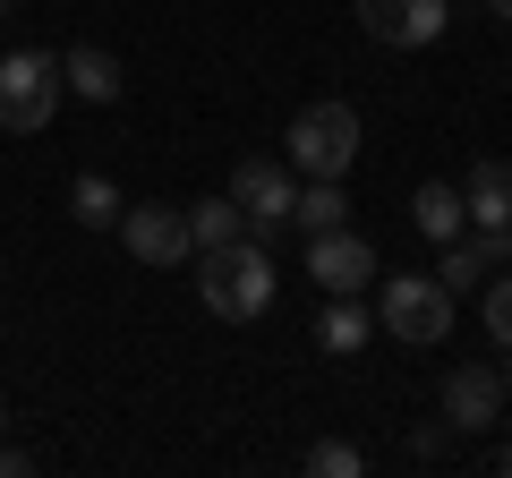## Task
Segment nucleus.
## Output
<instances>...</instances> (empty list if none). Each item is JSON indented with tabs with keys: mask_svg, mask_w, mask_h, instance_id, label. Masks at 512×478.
Segmentation results:
<instances>
[{
	"mask_svg": "<svg viewBox=\"0 0 512 478\" xmlns=\"http://www.w3.org/2000/svg\"><path fill=\"white\" fill-rule=\"evenodd\" d=\"M274 248L265 239H231V248H197V299L205 316L222 325H256V316L274 308Z\"/></svg>",
	"mask_w": 512,
	"mask_h": 478,
	"instance_id": "f257e3e1",
	"label": "nucleus"
},
{
	"mask_svg": "<svg viewBox=\"0 0 512 478\" xmlns=\"http://www.w3.org/2000/svg\"><path fill=\"white\" fill-rule=\"evenodd\" d=\"M376 325L393 333V342H410V350H436L444 333H453V291H444L436 274H393L384 299H376Z\"/></svg>",
	"mask_w": 512,
	"mask_h": 478,
	"instance_id": "f03ea898",
	"label": "nucleus"
},
{
	"mask_svg": "<svg viewBox=\"0 0 512 478\" xmlns=\"http://www.w3.org/2000/svg\"><path fill=\"white\" fill-rule=\"evenodd\" d=\"M350 163H359V111H350V103H308L291 120V171H308V180H342Z\"/></svg>",
	"mask_w": 512,
	"mask_h": 478,
	"instance_id": "7ed1b4c3",
	"label": "nucleus"
},
{
	"mask_svg": "<svg viewBox=\"0 0 512 478\" xmlns=\"http://www.w3.org/2000/svg\"><path fill=\"white\" fill-rule=\"evenodd\" d=\"M291 163H274V154H239L231 163V205H239V222H248V239H265L274 248L282 231H291Z\"/></svg>",
	"mask_w": 512,
	"mask_h": 478,
	"instance_id": "20e7f679",
	"label": "nucleus"
},
{
	"mask_svg": "<svg viewBox=\"0 0 512 478\" xmlns=\"http://www.w3.org/2000/svg\"><path fill=\"white\" fill-rule=\"evenodd\" d=\"M60 60L52 52H9L0 60V129H18V137H35L43 120L60 111Z\"/></svg>",
	"mask_w": 512,
	"mask_h": 478,
	"instance_id": "39448f33",
	"label": "nucleus"
},
{
	"mask_svg": "<svg viewBox=\"0 0 512 478\" xmlns=\"http://www.w3.org/2000/svg\"><path fill=\"white\" fill-rule=\"evenodd\" d=\"M120 248L137 265H180V257H197V239H188V205H163V197H146V205H120Z\"/></svg>",
	"mask_w": 512,
	"mask_h": 478,
	"instance_id": "423d86ee",
	"label": "nucleus"
},
{
	"mask_svg": "<svg viewBox=\"0 0 512 478\" xmlns=\"http://www.w3.org/2000/svg\"><path fill=\"white\" fill-rule=\"evenodd\" d=\"M308 282H325V299H350L376 282V248H367L350 222H333V231L308 239Z\"/></svg>",
	"mask_w": 512,
	"mask_h": 478,
	"instance_id": "0eeeda50",
	"label": "nucleus"
},
{
	"mask_svg": "<svg viewBox=\"0 0 512 478\" xmlns=\"http://www.w3.org/2000/svg\"><path fill=\"white\" fill-rule=\"evenodd\" d=\"M495 410H504V376H495L487 359H461V368L444 376V427H453V436H487Z\"/></svg>",
	"mask_w": 512,
	"mask_h": 478,
	"instance_id": "6e6552de",
	"label": "nucleus"
},
{
	"mask_svg": "<svg viewBox=\"0 0 512 478\" xmlns=\"http://www.w3.org/2000/svg\"><path fill=\"white\" fill-rule=\"evenodd\" d=\"M444 18H453V0H359V26H367L376 43H393V52L436 43Z\"/></svg>",
	"mask_w": 512,
	"mask_h": 478,
	"instance_id": "1a4fd4ad",
	"label": "nucleus"
},
{
	"mask_svg": "<svg viewBox=\"0 0 512 478\" xmlns=\"http://www.w3.org/2000/svg\"><path fill=\"white\" fill-rule=\"evenodd\" d=\"M512 257V231H461V239H444V265H436V282L444 291H487L495 282V265Z\"/></svg>",
	"mask_w": 512,
	"mask_h": 478,
	"instance_id": "9d476101",
	"label": "nucleus"
},
{
	"mask_svg": "<svg viewBox=\"0 0 512 478\" xmlns=\"http://www.w3.org/2000/svg\"><path fill=\"white\" fill-rule=\"evenodd\" d=\"M461 214H470L478 231H512V163L478 154V163H470V180H461Z\"/></svg>",
	"mask_w": 512,
	"mask_h": 478,
	"instance_id": "9b49d317",
	"label": "nucleus"
},
{
	"mask_svg": "<svg viewBox=\"0 0 512 478\" xmlns=\"http://www.w3.org/2000/svg\"><path fill=\"white\" fill-rule=\"evenodd\" d=\"M60 86H69V94H86V103H120V94H128V77H120V60H111V52L77 43V52L60 60Z\"/></svg>",
	"mask_w": 512,
	"mask_h": 478,
	"instance_id": "f8f14e48",
	"label": "nucleus"
},
{
	"mask_svg": "<svg viewBox=\"0 0 512 478\" xmlns=\"http://www.w3.org/2000/svg\"><path fill=\"white\" fill-rule=\"evenodd\" d=\"M410 222H419V231L436 239V248H444V239H461V231H470V214H461V188H444V180H427L419 197H410Z\"/></svg>",
	"mask_w": 512,
	"mask_h": 478,
	"instance_id": "ddd939ff",
	"label": "nucleus"
},
{
	"mask_svg": "<svg viewBox=\"0 0 512 478\" xmlns=\"http://www.w3.org/2000/svg\"><path fill=\"white\" fill-rule=\"evenodd\" d=\"M333 222H350V197H342V180H308V188H299V197H291V231H333Z\"/></svg>",
	"mask_w": 512,
	"mask_h": 478,
	"instance_id": "4468645a",
	"label": "nucleus"
},
{
	"mask_svg": "<svg viewBox=\"0 0 512 478\" xmlns=\"http://www.w3.org/2000/svg\"><path fill=\"white\" fill-rule=\"evenodd\" d=\"M367 333H376V316L359 308V291L325 299V316H316V342H325V350H367Z\"/></svg>",
	"mask_w": 512,
	"mask_h": 478,
	"instance_id": "2eb2a0df",
	"label": "nucleus"
},
{
	"mask_svg": "<svg viewBox=\"0 0 512 478\" xmlns=\"http://www.w3.org/2000/svg\"><path fill=\"white\" fill-rule=\"evenodd\" d=\"M188 239L197 248H231V239H248V222H239L231 197H205V205H188Z\"/></svg>",
	"mask_w": 512,
	"mask_h": 478,
	"instance_id": "dca6fc26",
	"label": "nucleus"
},
{
	"mask_svg": "<svg viewBox=\"0 0 512 478\" xmlns=\"http://www.w3.org/2000/svg\"><path fill=\"white\" fill-rule=\"evenodd\" d=\"M69 205H77V222H86V231H111V222H120V188H111L103 171H86Z\"/></svg>",
	"mask_w": 512,
	"mask_h": 478,
	"instance_id": "f3484780",
	"label": "nucleus"
},
{
	"mask_svg": "<svg viewBox=\"0 0 512 478\" xmlns=\"http://www.w3.org/2000/svg\"><path fill=\"white\" fill-rule=\"evenodd\" d=\"M308 470H316V478H359L367 453H359V444H333V436H325V444H308Z\"/></svg>",
	"mask_w": 512,
	"mask_h": 478,
	"instance_id": "a211bd4d",
	"label": "nucleus"
},
{
	"mask_svg": "<svg viewBox=\"0 0 512 478\" xmlns=\"http://www.w3.org/2000/svg\"><path fill=\"white\" fill-rule=\"evenodd\" d=\"M487 333H495V350H512V274L487 282Z\"/></svg>",
	"mask_w": 512,
	"mask_h": 478,
	"instance_id": "6ab92c4d",
	"label": "nucleus"
},
{
	"mask_svg": "<svg viewBox=\"0 0 512 478\" xmlns=\"http://www.w3.org/2000/svg\"><path fill=\"white\" fill-rule=\"evenodd\" d=\"M444 444H453V427H419V436H410V453H419V461H444Z\"/></svg>",
	"mask_w": 512,
	"mask_h": 478,
	"instance_id": "aec40b11",
	"label": "nucleus"
},
{
	"mask_svg": "<svg viewBox=\"0 0 512 478\" xmlns=\"http://www.w3.org/2000/svg\"><path fill=\"white\" fill-rule=\"evenodd\" d=\"M35 461H26V444H0V478H26Z\"/></svg>",
	"mask_w": 512,
	"mask_h": 478,
	"instance_id": "412c9836",
	"label": "nucleus"
},
{
	"mask_svg": "<svg viewBox=\"0 0 512 478\" xmlns=\"http://www.w3.org/2000/svg\"><path fill=\"white\" fill-rule=\"evenodd\" d=\"M495 470H504V478H512V444H495Z\"/></svg>",
	"mask_w": 512,
	"mask_h": 478,
	"instance_id": "4be33fe9",
	"label": "nucleus"
},
{
	"mask_svg": "<svg viewBox=\"0 0 512 478\" xmlns=\"http://www.w3.org/2000/svg\"><path fill=\"white\" fill-rule=\"evenodd\" d=\"M487 9H495V18H504V26H512V0H487Z\"/></svg>",
	"mask_w": 512,
	"mask_h": 478,
	"instance_id": "5701e85b",
	"label": "nucleus"
},
{
	"mask_svg": "<svg viewBox=\"0 0 512 478\" xmlns=\"http://www.w3.org/2000/svg\"><path fill=\"white\" fill-rule=\"evenodd\" d=\"M0 436H9V402H0Z\"/></svg>",
	"mask_w": 512,
	"mask_h": 478,
	"instance_id": "b1692460",
	"label": "nucleus"
},
{
	"mask_svg": "<svg viewBox=\"0 0 512 478\" xmlns=\"http://www.w3.org/2000/svg\"><path fill=\"white\" fill-rule=\"evenodd\" d=\"M504 402H512V368H504Z\"/></svg>",
	"mask_w": 512,
	"mask_h": 478,
	"instance_id": "393cba45",
	"label": "nucleus"
},
{
	"mask_svg": "<svg viewBox=\"0 0 512 478\" xmlns=\"http://www.w3.org/2000/svg\"><path fill=\"white\" fill-rule=\"evenodd\" d=\"M0 18H9V0H0Z\"/></svg>",
	"mask_w": 512,
	"mask_h": 478,
	"instance_id": "a878e982",
	"label": "nucleus"
},
{
	"mask_svg": "<svg viewBox=\"0 0 512 478\" xmlns=\"http://www.w3.org/2000/svg\"><path fill=\"white\" fill-rule=\"evenodd\" d=\"M0 282H9V265H0Z\"/></svg>",
	"mask_w": 512,
	"mask_h": 478,
	"instance_id": "bb28decb",
	"label": "nucleus"
}]
</instances>
